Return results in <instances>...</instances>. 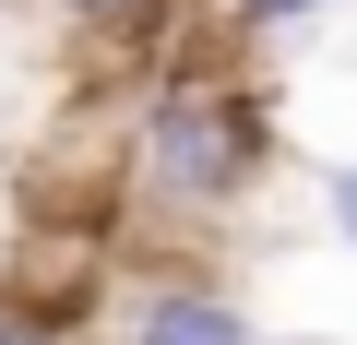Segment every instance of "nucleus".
<instances>
[{
	"label": "nucleus",
	"instance_id": "2",
	"mask_svg": "<svg viewBox=\"0 0 357 345\" xmlns=\"http://www.w3.org/2000/svg\"><path fill=\"white\" fill-rule=\"evenodd\" d=\"M107 286H119V238H96V227H48V215H24L13 250H0V309H24V321H48V333H72V345L96 333Z\"/></svg>",
	"mask_w": 357,
	"mask_h": 345
},
{
	"label": "nucleus",
	"instance_id": "4",
	"mask_svg": "<svg viewBox=\"0 0 357 345\" xmlns=\"http://www.w3.org/2000/svg\"><path fill=\"white\" fill-rule=\"evenodd\" d=\"M48 13L84 36V48H107V60H167L178 48V13H191V0H48Z\"/></svg>",
	"mask_w": 357,
	"mask_h": 345
},
{
	"label": "nucleus",
	"instance_id": "6",
	"mask_svg": "<svg viewBox=\"0 0 357 345\" xmlns=\"http://www.w3.org/2000/svg\"><path fill=\"white\" fill-rule=\"evenodd\" d=\"M321 227L357 250V155H345V167H321Z\"/></svg>",
	"mask_w": 357,
	"mask_h": 345
},
{
	"label": "nucleus",
	"instance_id": "3",
	"mask_svg": "<svg viewBox=\"0 0 357 345\" xmlns=\"http://www.w3.org/2000/svg\"><path fill=\"white\" fill-rule=\"evenodd\" d=\"M119 345H262L250 333V298L203 262H143L119 286Z\"/></svg>",
	"mask_w": 357,
	"mask_h": 345
},
{
	"label": "nucleus",
	"instance_id": "1",
	"mask_svg": "<svg viewBox=\"0 0 357 345\" xmlns=\"http://www.w3.org/2000/svg\"><path fill=\"white\" fill-rule=\"evenodd\" d=\"M274 167V95L238 72L227 36L167 48L131 95V203L155 215H238Z\"/></svg>",
	"mask_w": 357,
	"mask_h": 345
},
{
	"label": "nucleus",
	"instance_id": "5",
	"mask_svg": "<svg viewBox=\"0 0 357 345\" xmlns=\"http://www.w3.org/2000/svg\"><path fill=\"white\" fill-rule=\"evenodd\" d=\"M333 0H215V36L250 48V36H286V24H321Z\"/></svg>",
	"mask_w": 357,
	"mask_h": 345
},
{
	"label": "nucleus",
	"instance_id": "7",
	"mask_svg": "<svg viewBox=\"0 0 357 345\" xmlns=\"http://www.w3.org/2000/svg\"><path fill=\"white\" fill-rule=\"evenodd\" d=\"M0 345H72V333H48V321H24V309H0Z\"/></svg>",
	"mask_w": 357,
	"mask_h": 345
}]
</instances>
